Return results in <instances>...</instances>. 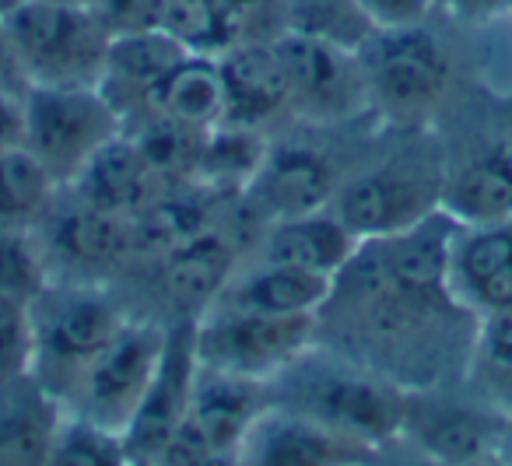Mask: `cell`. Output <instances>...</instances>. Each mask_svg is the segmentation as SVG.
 Instances as JSON below:
<instances>
[{
    "mask_svg": "<svg viewBox=\"0 0 512 466\" xmlns=\"http://www.w3.org/2000/svg\"><path fill=\"white\" fill-rule=\"evenodd\" d=\"M274 382L285 386V396H267L271 403L302 410L369 449L404 435L411 393L397 379H386L372 368L323 358V351L313 347Z\"/></svg>",
    "mask_w": 512,
    "mask_h": 466,
    "instance_id": "obj_1",
    "label": "cell"
},
{
    "mask_svg": "<svg viewBox=\"0 0 512 466\" xmlns=\"http://www.w3.org/2000/svg\"><path fill=\"white\" fill-rule=\"evenodd\" d=\"M11 57L25 88H99L106 71L109 32L92 8H60L22 0L4 15Z\"/></svg>",
    "mask_w": 512,
    "mask_h": 466,
    "instance_id": "obj_2",
    "label": "cell"
},
{
    "mask_svg": "<svg viewBox=\"0 0 512 466\" xmlns=\"http://www.w3.org/2000/svg\"><path fill=\"white\" fill-rule=\"evenodd\" d=\"M127 312L102 295L99 288H46L43 298L32 302V323H36V361L32 375L60 396L67 407L74 386L95 361V354L116 337Z\"/></svg>",
    "mask_w": 512,
    "mask_h": 466,
    "instance_id": "obj_3",
    "label": "cell"
},
{
    "mask_svg": "<svg viewBox=\"0 0 512 466\" xmlns=\"http://www.w3.org/2000/svg\"><path fill=\"white\" fill-rule=\"evenodd\" d=\"M320 316H267L218 305L197 316V361L211 372L249 382H274L316 347Z\"/></svg>",
    "mask_w": 512,
    "mask_h": 466,
    "instance_id": "obj_4",
    "label": "cell"
},
{
    "mask_svg": "<svg viewBox=\"0 0 512 466\" xmlns=\"http://www.w3.org/2000/svg\"><path fill=\"white\" fill-rule=\"evenodd\" d=\"M123 134V116L102 88H25V148L60 186Z\"/></svg>",
    "mask_w": 512,
    "mask_h": 466,
    "instance_id": "obj_5",
    "label": "cell"
},
{
    "mask_svg": "<svg viewBox=\"0 0 512 466\" xmlns=\"http://www.w3.org/2000/svg\"><path fill=\"white\" fill-rule=\"evenodd\" d=\"M358 60L369 81V106L400 123L425 120L453 81L446 46L425 25L376 29L358 50Z\"/></svg>",
    "mask_w": 512,
    "mask_h": 466,
    "instance_id": "obj_6",
    "label": "cell"
},
{
    "mask_svg": "<svg viewBox=\"0 0 512 466\" xmlns=\"http://www.w3.org/2000/svg\"><path fill=\"white\" fill-rule=\"evenodd\" d=\"M442 179L446 169H439L435 162L428 165L414 162V155H393L386 165L341 183L330 211L348 225L358 242L386 239L439 211Z\"/></svg>",
    "mask_w": 512,
    "mask_h": 466,
    "instance_id": "obj_7",
    "label": "cell"
},
{
    "mask_svg": "<svg viewBox=\"0 0 512 466\" xmlns=\"http://www.w3.org/2000/svg\"><path fill=\"white\" fill-rule=\"evenodd\" d=\"M165 337H169V326L155 323V319L127 316L116 337L85 368L67 400V410L123 431L155 375Z\"/></svg>",
    "mask_w": 512,
    "mask_h": 466,
    "instance_id": "obj_8",
    "label": "cell"
},
{
    "mask_svg": "<svg viewBox=\"0 0 512 466\" xmlns=\"http://www.w3.org/2000/svg\"><path fill=\"white\" fill-rule=\"evenodd\" d=\"M267 407L264 382L235 379L200 365L190 407L151 466H197L200 459L232 456L253 417Z\"/></svg>",
    "mask_w": 512,
    "mask_h": 466,
    "instance_id": "obj_9",
    "label": "cell"
},
{
    "mask_svg": "<svg viewBox=\"0 0 512 466\" xmlns=\"http://www.w3.org/2000/svg\"><path fill=\"white\" fill-rule=\"evenodd\" d=\"M285 64L288 109L309 123H344L369 109V81H365L358 53L281 32L274 39Z\"/></svg>",
    "mask_w": 512,
    "mask_h": 466,
    "instance_id": "obj_10",
    "label": "cell"
},
{
    "mask_svg": "<svg viewBox=\"0 0 512 466\" xmlns=\"http://www.w3.org/2000/svg\"><path fill=\"white\" fill-rule=\"evenodd\" d=\"M197 372V316H179L176 323H169V337H165L155 375H151L134 417L123 428V442H127L134 463L151 466L158 452L169 445V438L176 435L179 421L190 407Z\"/></svg>",
    "mask_w": 512,
    "mask_h": 466,
    "instance_id": "obj_11",
    "label": "cell"
},
{
    "mask_svg": "<svg viewBox=\"0 0 512 466\" xmlns=\"http://www.w3.org/2000/svg\"><path fill=\"white\" fill-rule=\"evenodd\" d=\"M372 452L376 449L327 428L302 410L267 400L242 435L235 456L242 466H362L372 463Z\"/></svg>",
    "mask_w": 512,
    "mask_h": 466,
    "instance_id": "obj_12",
    "label": "cell"
},
{
    "mask_svg": "<svg viewBox=\"0 0 512 466\" xmlns=\"http://www.w3.org/2000/svg\"><path fill=\"white\" fill-rule=\"evenodd\" d=\"M449 295L474 319L512 312V218L456 228Z\"/></svg>",
    "mask_w": 512,
    "mask_h": 466,
    "instance_id": "obj_13",
    "label": "cell"
},
{
    "mask_svg": "<svg viewBox=\"0 0 512 466\" xmlns=\"http://www.w3.org/2000/svg\"><path fill=\"white\" fill-rule=\"evenodd\" d=\"M337 190H341V176L323 151H313L306 144H285V148H267L264 165L256 169L242 197L267 221H281L327 211L334 207Z\"/></svg>",
    "mask_w": 512,
    "mask_h": 466,
    "instance_id": "obj_14",
    "label": "cell"
},
{
    "mask_svg": "<svg viewBox=\"0 0 512 466\" xmlns=\"http://www.w3.org/2000/svg\"><path fill=\"white\" fill-rule=\"evenodd\" d=\"M221 92H225V120L239 127H260L288 109L285 64L278 57L274 39L235 43L218 53Z\"/></svg>",
    "mask_w": 512,
    "mask_h": 466,
    "instance_id": "obj_15",
    "label": "cell"
},
{
    "mask_svg": "<svg viewBox=\"0 0 512 466\" xmlns=\"http://www.w3.org/2000/svg\"><path fill=\"white\" fill-rule=\"evenodd\" d=\"M358 239L348 232L334 211L299 214V218L267 221L256 263H278V267L309 270V274L334 277L351 263Z\"/></svg>",
    "mask_w": 512,
    "mask_h": 466,
    "instance_id": "obj_16",
    "label": "cell"
},
{
    "mask_svg": "<svg viewBox=\"0 0 512 466\" xmlns=\"http://www.w3.org/2000/svg\"><path fill=\"white\" fill-rule=\"evenodd\" d=\"M71 186L74 200L113 214H127V218L169 190L155 176V169L148 165L144 151L137 148V141L130 134L113 137L106 148L95 151L92 162L74 176Z\"/></svg>",
    "mask_w": 512,
    "mask_h": 466,
    "instance_id": "obj_17",
    "label": "cell"
},
{
    "mask_svg": "<svg viewBox=\"0 0 512 466\" xmlns=\"http://www.w3.org/2000/svg\"><path fill=\"white\" fill-rule=\"evenodd\" d=\"M67 407L36 375L0 382V466H46Z\"/></svg>",
    "mask_w": 512,
    "mask_h": 466,
    "instance_id": "obj_18",
    "label": "cell"
},
{
    "mask_svg": "<svg viewBox=\"0 0 512 466\" xmlns=\"http://www.w3.org/2000/svg\"><path fill=\"white\" fill-rule=\"evenodd\" d=\"M439 207L456 225L512 218V141L484 144L446 172Z\"/></svg>",
    "mask_w": 512,
    "mask_h": 466,
    "instance_id": "obj_19",
    "label": "cell"
},
{
    "mask_svg": "<svg viewBox=\"0 0 512 466\" xmlns=\"http://www.w3.org/2000/svg\"><path fill=\"white\" fill-rule=\"evenodd\" d=\"M158 260H162L165 295L183 305V316H200V312L218 302L221 291L235 277L239 249H235L232 235L211 225L200 235H193V239H186L183 246L158 256Z\"/></svg>",
    "mask_w": 512,
    "mask_h": 466,
    "instance_id": "obj_20",
    "label": "cell"
},
{
    "mask_svg": "<svg viewBox=\"0 0 512 466\" xmlns=\"http://www.w3.org/2000/svg\"><path fill=\"white\" fill-rule=\"evenodd\" d=\"M330 295H334V277L278 267V263H256L249 270H235L218 305L267 312V316H323Z\"/></svg>",
    "mask_w": 512,
    "mask_h": 466,
    "instance_id": "obj_21",
    "label": "cell"
},
{
    "mask_svg": "<svg viewBox=\"0 0 512 466\" xmlns=\"http://www.w3.org/2000/svg\"><path fill=\"white\" fill-rule=\"evenodd\" d=\"M407 431L418 435V445L439 466H456L467 463V459L488 456L502 442L495 417L484 414V410L477 414V410L456 407V403H421L414 396L407 400L404 435Z\"/></svg>",
    "mask_w": 512,
    "mask_h": 466,
    "instance_id": "obj_22",
    "label": "cell"
},
{
    "mask_svg": "<svg viewBox=\"0 0 512 466\" xmlns=\"http://www.w3.org/2000/svg\"><path fill=\"white\" fill-rule=\"evenodd\" d=\"M151 116H165L193 130H211L225 120V92H221L218 57L186 53L144 99Z\"/></svg>",
    "mask_w": 512,
    "mask_h": 466,
    "instance_id": "obj_23",
    "label": "cell"
},
{
    "mask_svg": "<svg viewBox=\"0 0 512 466\" xmlns=\"http://www.w3.org/2000/svg\"><path fill=\"white\" fill-rule=\"evenodd\" d=\"M186 57V50L169 36V32H141V36H120L109 39L106 71H102V92L120 102H144L151 88Z\"/></svg>",
    "mask_w": 512,
    "mask_h": 466,
    "instance_id": "obj_24",
    "label": "cell"
},
{
    "mask_svg": "<svg viewBox=\"0 0 512 466\" xmlns=\"http://www.w3.org/2000/svg\"><path fill=\"white\" fill-rule=\"evenodd\" d=\"M214 207H211V190L190 183L165 190L162 197H155L148 207H141L137 214H130V242H134V256H165L169 249L183 246L186 239L200 235L204 228L214 225Z\"/></svg>",
    "mask_w": 512,
    "mask_h": 466,
    "instance_id": "obj_25",
    "label": "cell"
},
{
    "mask_svg": "<svg viewBox=\"0 0 512 466\" xmlns=\"http://www.w3.org/2000/svg\"><path fill=\"white\" fill-rule=\"evenodd\" d=\"M50 246L74 267H116L134 256L130 218L74 200L71 211L57 214L53 221Z\"/></svg>",
    "mask_w": 512,
    "mask_h": 466,
    "instance_id": "obj_26",
    "label": "cell"
},
{
    "mask_svg": "<svg viewBox=\"0 0 512 466\" xmlns=\"http://www.w3.org/2000/svg\"><path fill=\"white\" fill-rule=\"evenodd\" d=\"M267 148L260 127H239V123H218L204 134L200 148L197 186L211 193H246L256 169L264 165Z\"/></svg>",
    "mask_w": 512,
    "mask_h": 466,
    "instance_id": "obj_27",
    "label": "cell"
},
{
    "mask_svg": "<svg viewBox=\"0 0 512 466\" xmlns=\"http://www.w3.org/2000/svg\"><path fill=\"white\" fill-rule=\"evenodd\" d=\"M57 179L29 148L0 151V228L29 232L50 211Z\"/></svg>",
    "mask_w": 512,
    "mask_h": 466,
    "instance_id": "obj_28",
    "label": "cell"
},
{
    "mask_svg": "<svg viewBox=\"0 0 512 466\" xmlns=\"http://www.w3.org/2000/svg\"><path fill=\"white\" fill-rule=\"evenodd\" d=\"M281 25L292 36L316 39L348 53H358L376 32L362 0H281Z\"/></svg>",
    "mask_w": 512,
    "mask_h": 466,
    "instance_id": "obj_29",
    "label": "cell"
},
{
    "mask_svg": "<svg viewBox=\"0 0 512 466\" xmlns=\"http://www.w3.org/2000/svg\"><path fill=\"white\" fill-rule=\"evenodd\" d=\"M134 463L123 442V431L67 410L50 445L46 466H127Z\"/></svg>",
    "mask_w": 512,
    "mask_h": 466,
    "instance_id": "obj_30",
    "label": "cell"
},
{
    "mask_svg": "<svg viewBox=\"0 0 512 466\" xmlns=\"http://www.w3.org/2000/svg\"><path fill=\"white\" fill-rule=\"evenodd\" d=\"M162 32H169L186 53L200 57H218L235 46L214 0H165Z\"/></svg>",
    "mask_w": 512,
    "mask_h": 466,
    "instance_id": "obj_31",
    "label": "cell"
},
{
    "mask_svg": "<svg viewBox=\"0 0 512 466\" xmlns=\"http://www.w3.org/2000/svg\"><path fill=\"white\" fill-rule=\"evenodd\" d=\"M50 288V263L29 232L0 228V295L32 305Z\"/></svg>",
    "mask_w": 512,
    "mask_h": 466,
    "instance_id": "obj_32",
    "label": "cell"
},
{
    "mask_svg": "<svg viewBox=\"0 0 512 466\" xmlns=\"http://www.w3.org/2000/svg\"><path fill=\"white\" fill-rule=\"evenodd\" d=\"M470 358L481 372L488 396H495L498 407L512 414V312H495V316L477 319Z\"/></svg>",
    "mask_w": 512,
    "mask_h": 466,
    "instance_id": "obj_33",
    "label": "cell"
},
{
    "mask_svg": "<svg viewBox=\"0 0 512 466\" xmlns=\"http://www.w3.org/2000/svg\"><path fill=\"white\" fill-rule=\"evenodd\" d=\"M32 361H36L32 305L0 295V382L32 375Z\"/></svg>",
    "mask_w": 512,
    "mask_h": 466,
    "instance_id": "obj_34",
    "label": "cell"
},
{
    "mask_svg": "<svg viewBox=\"0 0 512 466\" xmlns=\"http://www.w3.org/2000/svg\"><path fill=\"white\" fill-rule=\"evenodd\" d=\"M92 11L109 39L141 36V32L162 29L165 0H92Z\"/></svg>",
    "mask_w": 512,
    "mask_h": 466,
    "instance_id": "obj_35",
    "label": "cell"
},
{
    "mask_svg": "<svg viewBox=\"0 0 512 466\" xmlns=\"http://www.w3.org/2000/svg\"><path fill=\"white\" fill-rule=\"evenodd\" d=\"M362 8L376 29H411L425 25L435 0H362Z\"/></svg>",
    "mask_w": 512,
    "mask_h": 466,
    "instance_id": "obj_36",
    "label": "cell"
},
{
    "mask_svg": "<svg viewBox=\"0 0 512 466\" xmlns=\"http://www.w3.org/2000/svg\"><path fill=\"white\" fill-rule=\"evenodd\" d=\"M25 144V92L0 85V151Z\"/></svg>",
    "mask_w": 512,
    "mask_h": 466,
    "instance_id": "obj_37",
    "label": "cell"
},
{
    "mask_svg": "<svg viewBox=\"0 0 512 466\" xmlns=\"http://www.w3.org/2000/svg\"><path fill=\"white\" fill-rule=\"evenodd\" d=\"M449 11L463 22H498L512 15V0H449Z\"/></svg>",
    "mask_w": 512,
    "mask_h": 466,
    "instance_id": "obj_38",
    "label": "cell"
},
{
    "mask_svg": "<svg viewBox=\"0 0 512 466\" xmlns=\"http://www.w3.org/2000/svg\"><path fill=\"white\" fill-rule=\"evenodd\" d=\"M11 81H22L15 67V57H11V43H8V32H4V18H0V85H11ZM15 88V85H11ZM25 88V81H22Z\"/></svg>",
    "mask_w": 512,
    "mask_h": 466,
    "instance_id": "obj_39",
    "label": "cell"
},
{
    "mask_svg": "<svg viewBox=\"0 0 512 466\" xmlns=\"http://www.w3.org/2000/svg\"><path fill=\"white\" fill-rule=\"evenodd\" d=\"M456 466H509V459H502L498 452H488V456L467 459V463H456Z\"/></svg>",
    "mask_w": 512,
    "mask_h": 466,
    "instance_id": "obj_40",
    "label": "cell"
},
{
    "mask_svg": "<svg viewBox=\"0 0 512 466\" xmlns=\"http://www.w3.org/2000/svg\"><path fill=\"white\" fill-rule=\"evenodd\" d=\"M197 466H242V463H239V456H235V452H232V456H211V459H200Z\"/></svg>",
    "mask_w": 512,
    "mask_h": 466,
    "instance_id": "obj_41",
    "label": "cell"
},
{
    "mask_svg": "<svg viewBox=\"0 0 512 466\" xmlns=\"http://www.w3.org/2000/svg\"><path fill=\"white\" fill-rule=\"evenodd\" d=\"M43 4H60V8H92V0H43Z\"/></svg>",
    "mask_w": 512,
    "mask_h": 466,
    "instance_id": "obj_42",
    "label": "cell"
},
{
    "mask_svg": "<svg viewBox=\"0 0 512 466\" xmlns=\"http://www.w3.org/2000/svg\"><path fill=\"white\" fill-rule=\"evenodd\" d=\"M18 4H22V0H0V18H4V15H11V11H15Z\"/></svg>",
    "mask_w": 512,
    "mask_h": 466,
    "instance_id": "obj_43",
    "label": "cell"
},
{
    "mask_svg": "<svg viewBox=\"0 0 512 466\" xmlns=\"http://www.w3.org/2000/svg\"><path fill=\"white\" fill-rule=\"evenodd\" d=\"M505 438H509V456H505V459H509V466H512V421H509V428H505Z\"/></svg>",
    "mask_w": 512,
    "mask_h": 466,
    "instance_id": "obj_44",
    "label": "cell"
},
{
    "mask_svg": "<svg viewBox=\"0 0 512 466\" xmlns=\"http://www.w3.org/2000/svg\"><path fill=\"white\" fill-rule=\"evenodd\" d=\"M435 8H449V0H435Z\"/></svg>",
    "mask_w": 512,
    "mask_h": 466,
    "instance_id": "obj_45",
    "label": "cell"
},
{
    "mask_svg": "<svg viewBox=\"0 0 512 466\" xmlns=\"http://www.w3.org/2000/svg\"><path fill=\"white\" fill-rule=\"evenodd\" d=\"M127 466H144V463H127Z\"/></svg>",
    "mask_w": 512,
    "mask_h": 466,
    "instance_id": "obj_46",
    "label": "cell"
},
{
    "mask_svg": "<svg viewBox=\"0 0 512 466\" xmlns=\"http://www.w3.org/2000/svg\"><path fill=\"white\" fill-rule=\"evenodd\" d=\"M362 466H369V463H362Z\"/></svg>",
    "mask_w": 512,
    "mask_h": 466,
    "instance_id": "obj_47",
    "label": "cell"
}]
</instances>
